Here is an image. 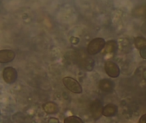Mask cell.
Instances as JSON below:
<instances>
[{"instance_id": "1", "label": "cell", "mask_w": 146, "mask_h": 123, "mask_svg": "<svg viewBox=\"0 0 146 123\" xmlns=\"http://www.w3.org/2000/svg\"><path fill=\"white\" fill-rule=\"evenodd\" d=\"M105 40L102 38H97L92 39L87 46V53L89 55H97L104 49Z\"/></svg>"}, {"instance_id": "2", "label": "cell", "mask_w": 146, "mask_h": 123, "mask_svg": "<svg viewBox=\"0 0 146 123\" xmlns=\"http://www.w3.org/2000/svg\"><path fill=\"white\" fill-rule=\"evenodd\" d=\"M62 82L67 89H68L71 92L75 94H80L82 93L83 90L80 86V84L74 78L71 77H65L62 80Z\"/></svg>"}, {"instance_id": "3", "label": "cell", "mask_w": 146, "mask_h": 123, "mask_svg": "<svg viewBox=\"0 0 146 123\" xmlns=\"http://www.w3.org/2000/svg\"><path fill=\"white\" fill-rule=\"evenodd\" d=\"M3 78L6 83L12 84L17 79V71L13 67H7L3 71Z\"/></svg>"}, {"instance_id": "4", "label": "cell", "mask_w": 146, "mask_h": 123, "mask_svg": "<svg viewBox=\"0 0 146 123\" xmlns=\"http://www.w3.org/2000/svg\"><path fill=\"white\" fill-rule=\"evenodd\" d=\"M104 69L106 74L112 78H117L120 75V68L119 66L111 61H108L106 62L105 65H104Z\"/></svg>"}, {"instance_id": "5", "label": "cell", "mask_w": 146, "mask_h": 123, "mask_svg": "<svg viewBox=\"0 0 146 123\" xmlns=\"http://www.w3.org/2000/svg\"><path fill=\"white\" fill-rule=\"evenodd\" d=\"M103 104L100 100H95L91 104V113L95 120H98L101 117V116L103 115Z\"/></svg>"}, {"instance_id": "6", "label": "cell", "mask_w": 146, "mask_h": 123, "mask_svg": "<svg viewBox=\"0 0 146 123\" xmlns=\"http://www.w3.org/2000/svg\"><path fill=\"white\" fill-rule=\"evenodd\" d=\"M15 57V53L11 50H2L0 51V62L7 63L12 62Z\"/></svg>"}, {"instance_id": "7", "label": "cell", "mask_w": 146, "mask_h": 123, "mask_svg": "<svg viewBox=\"0 0 146 123\" xmlns=\"http://www.w3.org/2000/svg\"><path fill=\"white\" fill-rule=\"evenodd\" d=\"M118 112V108L116 105L113 104H107L105 107H104L103 110V116L105 117H112L115 116Z\"/></svg>"}, {"instance_id": "8", "label": "cell", "mask_w": 146, "mask_h": 123, "mask_svg": "<svg viewBox=\"0 0 146 123\" xmlns=\"http://www.w3.org/2000/svg\"><path fill=\"white\" fill-rule=\"evenodd\" d=\"M99 88L101 89V91L104 92H111L114 89V84L113 81H111L110 80L108 79H104L102 80H100L99 82Z\"/></svg>"}, {"instance_id": "9", "label": "cell", "mask_w": 146, "mask_h": 123, "mask_svg": "<svg viewBox=\"0 0 146 123\" xmlns=\"http://www.w3.org/2000/svg\"><path fill=\"white\" fill-rule=\"evenodd\" d=\"M43 109L48 114V115H53L57 113L58 111V107L55 103L52 102H49V103H45L43 105Z\"/></svg>"}, {"instance_id": "10", "label": "cell", "mask_w": 146, "mask_h": 123, "mask_svg": "<svg viewBox=\"0 0 146 123\" xmlns=\"http://www.w3.org/2000/svg\"><path fill=\"white\" fill-rule=\"evenodd\" d=\"M117 49V43L115 40H110L105 44L104 46V52L106 54H113L116 51Z\"/></svg>"}, {"instance_id": "11", "label": "cell", "mask_w": 146, "mask_h": 123, "mask_svg": "<svg viewBox=\"0 0 146 123\" xmlns=\"http://www.w3.org/2000/svg\"><path fill=\"white\" fill-rule=\"evenodd\" d=\"M134 44L135 46L139 49L141 50L142 48L146 46V39L143 38V37H138L134 39Z\"/></svg>"}, {"instance_id": "12", "label": "cell", "mask_w": 146, "mask_h": 123, "mask_svg": "<svg viewBox=\"0 0 146 123\" xmlns=\"http://www.w3.org/2000/svg\"><path fill=\"white\" fill-rule=\"evenodd\" d=\"M64 123H84V122L80 117L72 116H68V117L65 118Z\"/></svg>"}, {"instance_id": "13", "label": "cell", "mask_w": 146, "mask_h": 123, "mask_svg": "<svg viewBox=\"0 0 146 123\" xmlns=\"http://www.w3.org/2000/svg\"><path fill=\"white\" fill-rule=\"evenodd\" d=\"M139 51H140V56H141V57L143 59H146V46L144 47V48H142Z\"/></svg>"}, {"instance_id": "14", "label": "cell", "mask_w": 146, "mask_h": 123, "mask_svg": "<svg viewBox=\"0 0 146 123\" xmlns=\"http://www.w3.org/2000/svg\"><path fill=\"white\" fill-rule=\"evenodd\" d=\"M48 123H59V120L56 119V118L51 117V118H50V120L48 121Z\"/></svg>"}, {"instance_id": "15", "label": "cell", "mask_w": 146, "mask_h": 123, "mask_svg": "<svg viewBox=\"0 0 146 123\" xmlns=\"http://www.w3.org/2000/svg\"><path fill=\"white\" fill-rule=\"evenodd\" d=\"M71 42H72V44H74V45H77V44L79 43V39H78V38L73 37V38H71Z\"/></svg>"}, {"instance_id": "16", "label": "cell", "mask_w": 146, "mask_h": 123, "mask_svg": "<svg viewBox=\"0 0 146 123\" xmlns=\"http://www.w3.org/2000/svg\"><path fill=\"white\" fill-rule=\"evenodd\" d=\"M139 123H146V114H145L144 116H141V118H140Z\"/></svg>"}, {"instance_id": "17", "label": "cell", "mask_w": 146, "mask_h": 123, "mask_svg": "<svg viewBox=\"0 0 146 123\" xmlns=\"http://www.w3.org/2000/svg\"><path fill=\"white\" fill-rule=\"evenodd\" d=\"M143 77H144V79L146 80V68H145V70H144V73H143Z\"/></svg>"}]
</instances>
